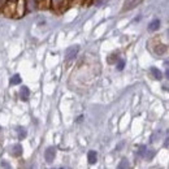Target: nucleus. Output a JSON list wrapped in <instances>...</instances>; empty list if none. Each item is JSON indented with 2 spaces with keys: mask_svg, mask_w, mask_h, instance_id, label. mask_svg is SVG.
<instances>
[{
  "mask_svg": "<svg viewBox=\"0 0 169 169\" xmlns=\"http://www.w3.org/2000/svg\"><path fill=\"white\" fill-rule=\"evenodd\" d=\"M78 51H80V46H70L65 51V59L66 60H73L77 56Z\"/></svg>",
  "mask_w": 169,
  "mask_h": 169,
  "instance_id": "f257e3e1",
  "label": "nucleus"
},
{
  "mask_svg": "<svg viewBox=\"0 0 169 169\" xmlns=\"http://www.w3.org/2000/svg\"><path fill=\"white\" fill-rule=\"evenodd\" d=\"M55 156H56V148L55 147H48L44 152V159H46L47 163H52L55 160Z\"/></svg>",
  "mask_w": 169,
  "mask_h": 169,
  "instance_id": "f03ea898",
  "label": "nucleus"
},
{
  "mask_svg": "<svg viewBox=\"0 0 169 169\" xmlns=\"http://www.w3.org/2000/svg\"><path fill=\"white\" fill-rule=\"evenodd\" d=\"M142 1H143V0H128L126 4H125V7H124V11H130V9H133V8L138 7Z\"/></svg>",
  "mask_w": 169,
  "mask_h": 169,
  "instance_id": "7ed1b4c3",
  "label": "nucleus"
},
{
  "mask_svg": "<svg viewBox=\"0 0 169 169\" xmlns=\"http://www.w3.org/2000/svg\"><path fill=\"white\" fill-rule=\"evenodd\" d=\"M29 96H30V90L26 86L21 87V90H20V98H21V100L26 102L29 99Z\"/></svg>",
  "mask_w": 169,
  "mask_h": 169,
  "instance_id": "20e7f679",
  "label": "nucleus"
},
{
  "mask_svg": "<svg viewBox=\"0 0 169 169\" xmlns=\"http://www.w3.org/2000/svg\"><path fill=\"white\" fill-rule=\"evenodd\" d=\"M87 160H89L90 164H95L96 160H98V153H96V151H89V153H87Z\"/></svg>",
  "mask_w": 169,
  "mask_h": 169,
  "instance_id": "39448f33",
  "label": "nucleus"
},
{
  "mask_svg": "<svg viewBox=\"0 0 169 169\" xmlns=\"http://www.w3.org/2000/svg\"><path fill=\"white\" fill-rule=\"evenodd\" d=\"M16 130H17V135H18V139H21V141L25 139L26 135H28V131H26V129L22 128V126H18Z\"/></svg>",
  "mask_w": 169,
  "mask_h": 169,
  "instance_id": "423d86ee",
  "label": "nucleus"
},
{
  "mask_svg": "<svg viewBox=\"0 0 169 169\" xmlns=\"http://www.w3.org/2000/svg\"><path fill=\"white\" fill-rule=\"evenodd\" d=\"M159 28H160V21L153 20V21H151L148 25V31H156V30H159Z\"/></svg>",
  "mask_w": 169,
  "mask_h": 169,
  "instance_id": "0eeeda50",
  "label": "nucleus"
},
{
  "mask_svg": "<svg viewBox=\"0 0 169 169\" xmlns=\"http://www.w3.org/2000/svg\"><path fill=\"white\" fill-rule=\"evenodd\" d=\"M37 7V1L35 0H26V11L33 12Z\"/></svg>",
  "mask_w": 169,
  "mask_h": 169,
  "instance_id": "6e6552de",
  "label": "nucleus"
},
{
  "mask_svg": "<svg viewBox=\"0 0 169 169\" xmlns=\"http://www.w3.org/2000/svg\"><path fill=\"white\" fill-rule=\"evenodd\" d=\"M151 73H152L153 78H155V80H158V81H160L163 78V73L159 70L158 68H151Z\"/></svg>",
  "mask_w": 169,
  "mask_h": 169,
  "instance_id": "1a4fd4ad",
  "label": "nucleus"
},
{
  "mask_svg": "<svg viewBox=\"0 0 169 169\" xmlns=\"http://www.w3.org/2000/svg\"><path fill=\"white\" fill-rule=\"evenodd\" d=\"M12 155L13 156H21L22 155V146L21 144H16L12 150Z\"/></svg>",
  "mask_w": 169,
  "mask_h": 169,
  "instance_id": "9d476101",
  "label": "nucleus"
},
{
  "mask_svg": "<svg viewBox=\"0 0 169 169\" xmlns=\"http://www.w3.org/2000/svg\"><path fill=\"white\" fill-rule=\"evenodd\" d=\"M117 169H129V161H128V159L124 158L119 163V165H117Z\"/></svg>",
  "mask_w": 169,
  "mask_h": 169,
  "instance_id": "9b49d317",
  "label": "nucleus"
},
{
  "mask_svg": "<svg viewBox=\"0 0 169 169\" xmlns=\"http://www.w3.org/2000/svg\"><path fill=\"white\" fill-rule=\"evenodd\" d=\"M11 84H20L21 83V77H20V74H14L13 77L11 78Z\"/></svg>",
  "mask_w": 169,
  "mask_h": 169,
  "instance_id": "f8f14e48",
  "label": "nucleus"
},
{
  "mask_svg": "<svg viewBox=\"0 0 169 169\" xmlns=\"http://www.w3.org/2000/svg\"><path fill=\"white\" fill-rule=\"evenodd\" d=\"M165 51H167V47H165V46H163V44H159V46L156 47L155 52H156V53H159V55H161V53H164Z\"/></svg>",
  "mask_w": 169,
  "mask_h": 169,
  "instance_id": "ddd939ff",
  "label": "nucleus"
},
{
  "mask_svg": "<svg viewBox=\"0 0 169 169\" xmlns=\"http://www.w3.org/2000/svg\"><path fill=\"white\" fill-rule=\"evenodd\" d=\"M124 66H125V60H124V59H120L119 62H117V70H122Z\"/></svg>",
  "mask_w": 169,
  "mask_h": 169,
  "instance_id": "4468645a",
  "label": "nucleus"
},
{
  "mask_svg": "<svg viewBox=\"0 0 169 169\" xmlns=\"http://www.w3.org/2000/svg\"><path fill=\"white\" fill-rule=\"evenodd\" d=\"M147 152H148V153H146V155H144L147 160H151L153 156H155V151H153V150H150V151H147Z\"/></svg>",
  "mask_w": 169,
  "mask_h": 169,
  "instance_id": "2eb2a0df",
  "label": "nucleus"
},
{
  "mask_svg": "<svg viewBox=\"0 0 169 169\" xmlns=\"http://www.w3.org/2000/svg\"><path fill=\"white\" fill-rule=\"evenodd\" d=\"M62 1H64V0H52V5L55 8H57V7H60V5L62 4Z\"/></svg>",
  "mask_w": 169,
  "mask_h": 169,
  "instance_id": "dca6fc26",
  "label": "nucleus"
},
{
  "mask_svg": "<svg viewBox=\"0 0 169 169\" xmlns=\"http://www.w3.org/2000/svg\"><path fill=\"white\" fill-rule=\"evenodd\" d=\"M139 155H141V156H144V155H146V146H141V147H139Z\"/></svg>",
  "mask_w": 169,
  "mask_h": 169,
  "instance_id": "f3484780",
  "label": "nucleus"
},
{
  "mask_svg": "<svg viewBox=\"0 0 169 169\" xmlns=\"http://www.w3.org/2000/svg\"><path fill=\"white\" fill-rule=\"evenodd\" d=\"M1 167H3V169H12L11 165L8 164L7 161H3V163H1Z\"/></svg>",
  "mask_w": 169,
  "mask_h": 169,
  "instance_id": "a211bd4d",
  "label": "nucleus"
},
{
  "mask_svg": "<svg viewBox=\"0 0 169 169\" xmlns=\"http://www.w3.org/2000/svg\"><path fill=\"white\" fill-rule=\"evenodd\" d=\"M114 61H116V55H112V56L108 57V62H109V64H112Z\"/></svg>",
  "mask_w": 169,
  "mask_h": 169,
  "instance_id": "6ab92c4d",
  "label": "nucleus"
},
{
  "mask_svg": "<svg viewBox=\"0 0 169 169\" xmlns=\"http://www.w3.org/2000/svg\"><path fill=\"white\" fill-rule=\"evenodd\" d=\"M5 1H7V0H0V9H1V8L5 5Z\"/></svg>",
  "mask_w": 169,
  "mask_h": 169,
  "instance_id": "aec40b11",
  "label": "nucleus"
},
{
  "mask_svg": "<svg viewBox=\"0 0 169 169\" xmlns=\"http://www.w3.org/2000/svg\"><path fill=\"white\" fill-rule=\"evenodd\" d=\"M163 89L167 90V91H169V83L168 84H164V86H163Z\"/></svg>",
  "mask_w": 169,
  "mask_h": 169,
  "instance_id": "412c9836",
  "label": "nucleus"
},
{
  "mask_svg": "<svg viewBox=\"0 0 169 169\" xmlns=\"http://www.w3.org/2000/svg\"><path fill=\"white\" fill-rule=\"evenodd\" d=\"M165 75H167V78L169 80V69H167V72H165Z\"/></svg>",
  "mask_w": 169,
  "mask_h": 169,
  "instance_id": "4be33fe9",
  "label": "nucleus"
},
{
  "mask_svg": "<svg viewBox=\"0 0 169 169\" xmlns=\"http://www.w3.org/2000/svg\"><path fill=\"white\" fill-rule=\"evenodd\" d=\"M8 1H12V3H16L17 0H8Z\"/></svg>",
  "mask_w": 169,
  "mask_h": 169,
  "instance_id": "5701e85b",
  "label": "nucleus"
},
{
  "mask_svg": "<svg viewBox=\"0 0 169 169\" xmlns=\"http://www.w3.org/2000/svg\"><path fill=\"white\" fill-rule=\"evenodd\" d=\"M164 64H165V65H169V61H165V62H164Z\"/></svg>",
  "mask_w": 169,
  "mask_h": 169,
  "instance_id": "b1692460",
  "label": "nucleus"
},
{
  "mask_svg": "<svg viewBox=\"0 0 169 169\" xmlns=\"http://www.w3.org/2000/svg\"><path fill=\"white\" fill-rule=\"evenodd\" d=\"M168 35H169V30H168Z\"/></svg>",
  "mask_w": 169,
  "mask_h": 169,
  "instance_id": "393cba45",
  "label": "nucleus"
}]
</instances>
